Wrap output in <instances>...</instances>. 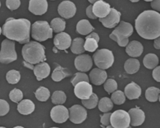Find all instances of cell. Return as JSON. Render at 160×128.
<instances>
[{"instance_id": "obj_1", "label": "cell", "mask_w": 160, "mask_h": 128, "mask_svg": "<svg viewBox=\"0 0 160 128\" xmlns=\"http://www.w3.org/2000/svg\"><path fill=\"white\" fill-rule=\"evenodd\" d=\"M135 29L138 35L146 40L160 37V13L152 10L144 11L135 20Z\"/></svg>"}, {"instance_id": "obj_2", "label": "cell", "mask_w": 160, "mask_h": 128, "mask_svg": "<svg viewBox=\"0 0 160 128\" xmlns=\"http://www.w3.org/2000/svg\"><path fill=\"white\" fill-rule=\"evenodd\" d=\"M31 22L25 18L15 19L12 17L5 21L2 28V33L9 40L16 41L20 44L30 42Z\"/></svg>"}, {"instance_id": "obj_3", "label": "cell", "mask_w": 160, "mask_h": 128, "mask_svg": "<svg viewBox=\"0 0 160 128\" xmlns=\"http://www.w3.org/2000/svg\"><path fill=\"white\" fill-rule=\"evenodd\" d=\"M22 54L26 62L30 64H38L46 60L44 47L38 42L26 43L22 48Z\"/></svg>"}, {"instance_id": "obj_4", "label": "cell", "mask_w": 160, "mask_h": 128, "mask_svg": "<svg viewBox=\"0 0 160 128\" xmlns=\"http://www.w3.org/2000/svg\"><path fill=\"white\" fill-rule=\"evenodd\" d=\"M32 37L38 42H42L53 37V30L47 21H37L32 26Z\"/></svg>"}, {"instance_id": "obj_5", "label": "cell", "mask_w": 160, "mask_h": 128, "mask_svg": "<svg viewBox=\"0 0 160 128\" xmlns=\"http://www.w3.org/2000/svg\"><path fill=\"white\" fill-rule=\"evenodd\" d=\"M17 58L15 42L9 39L3 40L0 51V62L8 64L17 60Z\"/></svg>"}, {"instance_id": "obj_6", "label": "cell", "mask_w": 160, "mask_h": 128, "mask_svg": "<svg viewBox=\"0 0 160 128\" xmlns=\"http://www.w3.org/2000/svg\"><path fill=\"white\" fill-rule=\"evenodd\" d=\"M93 59L96 66L104 70L110 68L114 62L112 51L105 48L97 50L93 55Z\"/></svg>"}, {"instance_id": "obj_7", "label": "cell", "mask_w": 160, "mask_h": 128, "mask_svg": "<svg viewBox=\"0 0 160 128\" xmlns=\"http://www.w3.org/2000/svg\"><path fill=\"white\" fill-rule=\"evenodd\" d=\"M130 117L128 112L124 110H117L111 113L110 124L114 128H126L130 125Z\"/></svg>"}, {"instance_id": "obj_8", "label": "cell", "mask_w": 160, "mask_h": 128, "mask_svg": "<svg viewBox=\"0 0 160 128\" xmlns=\"http://www.w3.org/2000/svg\"><path fill=\"white\" fill-rule=\"evenodd\" d=\"M70 121L75 124H80L84 122L87 118V110L79 105H74L69 109Z\"/></svg>"}, {"instance_id": "obj_9", "label": "cell", "mask_w": 160, "mask_h": 128, "mask_svg": "<svg viewBox=\"0 0 160 128\" xmlns=\"http://www.w3.org/2000/svg\"><path fill=\"white\" fill-rule=\"evenodd\" d=\"M50 116L52 120L56 123H64L69 119V110L64 106L58 105L51 109Z\"/></svg>"}, {"instance_id": "obj_10", "label": "cell", "mask_w": 160, "mask_h": 128, "mask_svg": "<svg viewBox=\"0 0 160 128\" xmlns=\"http://www.w3.org/2000/svg\"><path fill=\"white\" fill-rule=\"evenodd\" d=\"M74 93L76 96L81 100L89 99L92 94V87L89 82L82 81L74 86Z\"/></svg>"}, {"instance_id": "obj_11", "label": "cell", "mask_w": 160, "mask_h": 128, "mask_svg": "<svg viewBox=\"0 0 160 128\" xmlns=\"http://www.w3.org/2000/svg\"><path fill=\"white\" fill-rule=\"evenodd\" d=\"M120 17L121 13L112 8L110 9L109 14L104 18H99V21L105 27L113 28L119 23Z\"/></svg>"}, {"instance_id": "obj_12", "label": "cell", "mask_w": 160, "mask_h": 128, "mask_svg": "<svg viewBox=\"0 0 160 128\" xmlns=\"http://www.w3.org/2000/svg\"><path fill=\"white\" fill-rule=\"evenodd\" d=\"M76 7L73 2L70 1H64L58 7L59 14L65 19H69L74 16L76 13Z\"/></svg>"}, {"instance_id": "obj_13", "label": "cell", "mask_w": 160, "mask_h": 128, "mask_svg": "<svg viewBox=\"0 0 160 128\" xmlns=\"http://www.w3.org/2000/svg\"><path fill=\"white\" fill-rule=\"evenodd\" d=\"M74 65L77 70L82 72L88 71L93 65L92 59L88 54L78 56L74 61Z\"/></svg>"}, {"instance_id": "obj_14", "label": "cell", "mask_w": 160, "mask_h": 128, "mask_svg": "<svg viewBox=\"0 0 160 128\" xmlns=\"http://www.w3.org/2000/svg\"><path fill=\"white\" fill-rule=\"evenodd\" d=\"M29 11L35 15L44 14L48 9L47 0H30Z\"/></svg>"}, {"instance_id": "obj_15", "label": "cell", "mask_w": 160, "mask_h": 128, "mask_svg": "<svg viewBox=\"0 0 160 128\" xmlns=\"http://www.w3.org/2000/svg\"><path fill=\"white\" fill-rule=\"evenodd\" d=\"M72 40L71 36L65 32H61L55 36L54 44L58 49L65 50L70 47Z\"/></svg>"}, {"instance_id": "obj_16", "label": "cell", "mask_w": 160, "mask_h": 128, "mask_svg": "<svg viewBox=\"0 0 160 128\" xmlns=\"http://www.w3.org/2000/svg\"><path fill=\"white\" fill-rule=\"evenodd\" d=\"M110 9V5L103 1L96 2L92 7L93 14L96 17L99 18L106 17L109 14Z\"/></svg>"}, {"instance_id": "obj_17", "label": "cell", "mask_w": 160, "mask_h": 128, "mask_svg": "<svg viewBox=\"0 0 160 128\" xmlns=\"http://www.w3.org/2000/svg\"><path fill=\"white\" fill-rule=\"evenodd\" d=\"M130 117V124L133 126H139L142 125L145 120V114L143 110L140 108L135 107L129 110Z\"/></svg>"}, {"instance_id": "obj_18", "label": "cell", "mask_w": 160, "mask_h": 128, "mask_svg": "<svg viewBox=\"0 0 160 128\" xmlns=\"http://www.w3.org/2000/svg\"><path fill=\"white\" fill-rule=\"evenodd\" d=\"M108 75L105 70L94 68L89 74L90 80L93 85L100 86L103 84L107 78Z\"/></svg>"}, {"instance_id": "obj_19", "label": "cell", "mask_w": 160, "mask_h": 128, "mask_svg": "<svg viewBox=\"0 0 160 128\" xmlns=\"http://www.w3.org/2000/svg\"><path fill=\"white\" fill-rule=\"evenodd\" d=\"M112 32L122 38H129L133 32V28L130 23L124 21H121Z\"/></svg>"}, {"instance_id": "obj_20", "label": "cell", "mask_w": 160, "mask_h": 128, "mask_svg": "<svg viewBox=\"0 0 160 128\" xmlns=\"http://www.w3.org/2000/svg\"><path fill=\"white\" fill-rule=\"evenodd\" d=\"M50 66L45 62H40L33 68V72L38 81L47 78L50 74Z\"/></svg>"}, {"instance_id": "obj_21", "label": "cell", "mask_w": 160, "mask_h": 128, "mask_svg": "<svg viewBox=\"0 0 160 128\" xmlns=\"http://www.w3.org/2000/svg\"><path fill=\"white\" fill-rule=\"evenodd\" d=\"M142 90L136 83L131 82L125 86L124 94L130 100L138 99L141 95Z\"/></svg>"}, {"instance_id": "obj_22", "label": "cell", "mask_w": 160, "mask_h": 128, "mask_svg": "<svg viewBox=\"0 0 160 128\" xmlns=\"http://www.w3.org/2000/svg\"><path fill=\"white\" fill-rule=\"evenodd\" d=\"M127 54L132 57H140L143 52V46L140 42L133 41L126 46L125 49Z\"/></svg>"}, {"instance_id": "obj_23", "label": "cell", "mask_w": 160, "mask_h": 128, "mask_svg": "<svg viewBox=\"0 0 160 128\" xmlns=\"http://www.w3.org/2000/svg\"><path fill=\"white\" fill-rule=\"evenodd\" d=\"M35 107V105L32 101L25 99L18 103L17 109L21 115H28L34 111Z\"/></svg>"}, {"instance_id": "obj_24", "label": "cell", "mask_w": 160, "mask_h": 128, "mask_svg": "<svg viewBox=\"0 0 160 128\" xmlns=\"http://www.w3.org/2000/svg\"><path fill=\"white\" fill-rule=\"evenodd\" d=\"M94 30V28L92 26L89 21L87 19L80 20L77 25V32L81 35H88Z\"/></svg>"}, {"instance_id": "obj_25", "label": "cell", "mask_w": 160, "mask_h": 128, "mask_svg": "<svg viewBox=\"0 0 160 128\" xmlns=\"http://www.w3.org/2000/svg\"><path fill=\"white\" fill-rule=\"evenodd\" d=\"M125 71L129 74H133L138 71L140 68V62L137 59L130 58L125 62L124 65Z\"/></svg>"}, {"instance_id": "obj_26", "label": "cell", "mask_w": 160, "mask_h": 128, "mask_svg": "<svg viewBox=\"0 0 160 128\" xmlns=\"http://www.w3.org/2000/svg\"><path fill=\"white\" fill-rule=\"evenodd\" d=\"M159 63V59L156 55L152 53L147 54L143 59V64L147 69L152 70L157 67Z\"/></svg>"}, {"instance_id": "obj_27", "label": "cell", "mask_w": 160, "mask_h": 128, "mask_svg": "<svg viewBox=\"0 0 160 128\" xmlns=\"http://www.w3.org/2000/svg\"><path fill=\"white\" fill-rule=\"evenodd\" d=\"M85 41L81 38H76L73 40L71 44V49L72 52L76 55H80L84 53Z\"/></svg>"}, {"instance_id": "obj_28", "label": "cell", "mask_w": 160, "mask_h": 128, "mask_svg": "<svg viewBox=\"0 0 160 128\" xmlns=\"http://www.w3.org/2000/svg\"><path fill=\"white\" fill-rule=\"evenodd\" d=\"M70 75V73L67 69L59 66L53 71L51 77L55 82H60Z\"/></svg>"}, {"instance_id": "obj_29", "label": "cell", "mask_w": 160, "mask_h": 128, "mask_svg": "<svg viewBox=\"0 0 160 128\" xmlns=\"http://www.w3.org/2000/svg\"><path fill=\"white\" fill-rule=\"evenodd\" d=\"M50 26L53 31L56 33H59L65 30L66 22L62 18L56 17L51 21Z\"/></svg>"}, {"instance_id": "obj_30", "label": "cell", "mask_w": 160, "mask_h": 128, "mask_svg": "<svg viewBox=\"0 0 160 128\" xmlns=\"http://www.w3.org/2000/svg\"><path fill=\"white\" fill-rule=\"evenodd\" d=\"M160 90L155 87H150L148 88L145 92V97L149 101L154 102L157 101L159 99Z\"/></svg>"}, {"instance_id": "obj_31", "label": "cell", "mask_w": 160, "mask_h": 128, "mask_svg": "<svg viewBox=\"0 0 160 128\" xmlns=\"http://www.w3.org/2000/svg\"><path fill=\"white\" fill-rule=\"evenodd\" d=\"M113 107V103L111 99L108 97L102 98L98 102V108L101 112L107 113L111 111Z\"/></svg>"}, {"instance_id": "obj_32", "label": "cell", "mask_w": 160, "mask_h": 128, "mask_svg": "<svg viewBox=\"0 0 160 128\" xmlns=\"http://www.w3.org/2000/svg\"><path fill=\"white\" fill-rule=\"evenodd\" d=\"M35 96L37 100L41 101H46L50 96V92L47 88L41 86L35 92Z\"/></svg>"}, {"instance_id": "obj_33", "label": "cell", "mask_w": 160, "mask_h": 128, "mask_svg": "<svg viewBox=\"0 0 160 128\" xmlns=\"http://www.w3.org/2000/svg\"><path fill=\"white\" fill-rule=\"evenodd\" d=\"M67 97L66 94L62 91H54L51 97L52 103L56 105H62L66 101Z\"/></svg>"}, {"instance_id": "obj_34", "label": "cell", "mask_w": 160, "mask_h": 128, "mask_svg": "<svg viewBox=\"0 0 160 128\" xmlns=\"http://www.w3.org/2000/svg\"><path fill=\"white\" fill-rule=\"evenodd\" d=\"M99 99L95 93H92L89 99L82 100L83 105L88 109H91L95 108L98 104Z\"/></svg>"}, {"instance_id": "obj_35", "label": "cell", "mask_w": 160, "mask_h": 128, "mask_svg": "<svg viewBox=\"0 0 160 128\" xmlns=\"http://www.w3.org/2000/svg\"><path fill=\"white\" fill-rule=\"evenodd\" d=\"M111 100L115 104L120 105L125 102L126 97L124 92L122 91L116 90L112 93Z\"/></svg>"}, {"instance_id": "obj_36", "label": "cell", "mask_w": 160, "mask_h": 128, "mask_svg": "<svg viewBox=\"0 0 160 128\" xmlns=\"http://www.w3.org/2000/svg\"><path fill=\"white\" fill-rule=\"evenodd\" d=\"M21 78L20 72L16 70H11L7 72L6 74V79L9 84H17Z\"/></svg>"}, {"instance_id": "obj_37", "label": "cell", "mask_w": 160, "mask_h": 128, "mask_svg": "<svg viewBox=\"0 0 160 128\" xmlns=\"http://www.w3.org/2000/svg\"><path fill=\"white\" fill-rule=\"evenodd\" d=\"M84 43V49L85 51L93 52L98 48V42L93 38H86Z\"/></svg>"}, {"instance_id": "obj_38", "label": "cell", "mask_w": 160, "mask_h": 128, "mask_svg": "<svg viewBox=\"0 0 160 128\" xmlns=\"http://www.w3.org/2000/svg\"><path fill=\"white\" fill-rule=\"evenodd\" d=\"M104 88L109 94L113 93L118 89V83L114 79L111 78L108 79L104 82Z\"/></svg>"}, {"instance_id": "obj_39", "label": "cell", "mask_w": 160, "mask_h": 128, "mask_svg": "<svg viewBox=\"0 0 160 128\" xmlns=\"http://www.w3.org/2000/svg\"><path fill=\"white\" fill-rule=\"evenodd\" d=\"M82 81H86L87 82H89V79L88 75L85 73L77 72L74 75L73 77L71 80V83L73 86H75L79 82Z\"/></svg>"}, {"instance_id": "obj_40", "label": "cell", "mask_w": 160, "mask_h": 128, "mask_svg": "<svg viewBox=\"0 0 160 128\" xmlns=\"http://www.w3.org/2000/svg\"><path fill=\"white\" fill-rule=\"evenodd\" d=\"M9 97L12 101L18 103L23 99V93L20 90L15 88L11 91Z\"/></svg>"}, {"instance_id": "obj_41", "label": "cell", "mask_w": 160, "mask_h": 128, "mask_svg": "<svg viewBox=\"0 0 160 128\" xmlns=\"http://www.w3.org/2000/svg\"><path fill=\"white\" fill-rule=\"evenodd\" d=\"M109 37L113 41L117 42L118 45L122 47H126L129 43V39L128 38L125 39V38H121L113 32L109 35Z\"/></svg>"}, {"instance_id": "obj_42", "label": "cell", "mask_w": 160, "mask_h": 128, "mask_svg": "<svg viewBox=\"0 0 160 128\" xmlns=\"http://www.w3.org/2000/svg\"><path fill=\"white\" fill-rule=\"evenodd\" d=\"M10 111V105L6 101L0 99V116L7 115Z\"/></svg>"}, {"instance_id": "obj_43", "label": "cell", "mask_w": 160, "mask_h": 128, "mask_svg": "<svg viewBox=\"0 0 160 128\" xmlns=\"http://www.w3.org/2000/svg\"><path fill=\"white\" fill-rule=\"evenodd\" d=\"M6 4L9 10L14 11L20 7L21 2L20 0H6Z\"/></svg>"}, {"instance_id": "obj_44", "label": "cell", "mask_w": 160, "mask_h": 128, "mask_svg": "<svg viewBox=\"0 0 160 128\" xmlns=\"http://www.w3.org/2000/svg\"><path fill=\"white\" fill-rule=\"evenodd\" d=\"M111 113H105L101 116V122L104 126H107L110 125V118Z\"/></svg>"}, {"instance_id": "obj_45", "label": "cell", "mask_w": 160, "mask_h": 128, "mask_svg": "<svg viewBox=\"0 0 160 128\" xmlns=\"http://www.w3.org/2000/svg\"><path fill=\"white\" fill-rule=\"evenodd\" d=\"M160 67L158 66L154 68L152 73L153 79L158 82H160Z\"/></svg>"}, {"instance_id": "obj_46", "label": "cell", "mask_w": 160, "mask_h": 128, "mask_svg": "<svg viewBox=\"0 0 160 128\" xmlns=\"http://www.w3.org/2000/svg\"><path fill=\"white\" fill-rule=\"evenodd\" d=\"M92 5H89L87 7L86 9V14H87V16L90 18V19H95L97 18L92 12Z\"/></svg>"}, {"instance_id": "obj_47", "label": "cell", "mask_w": 160, "mask_h": 128, "mask_svg": "<svg viewBox=\"0 0 160 128\" xmlns=\"http://www.w3.org/2000/svg\"><path fill=\"white\" fill-rule=\"evenodd\" d=\"M152 8L159 12L160 11V0H152L151 3Z\"/></svg>"}, {"instance_id": "obj_48", "label": "cell", "mask_w": 160, "mask_h": 128, "mask_svg": "<svg viewBox=\"0 0 160 128\" xmlns=\"http://www.w3.org/2000/svg\"><path fill=\"white\" fill-rule=\"evenodd\" d=\"M86 38H93V39H95L98 42H99V41H100V37H99V35L97 33L94 32L89 34L88 36L86 37Z\"/></svg>"}, {"instance_id": "obj_49", "label": "cell", "mask_w": 160, "mask_h": 128, "mask_svg": "<svg viewBox=\"0 0 160 128\" xmlns=\"http://www.w3.org/2000/svg\"><path fill=\"white\" fill-rule=\"evenodd\" d=\"M154 44H153V46H154V48L156 49H160V37H158V38H156L154 39Z\"/></svg>"}, {"instance_id": "obj_50", "label": "cell", "mask_w": 160, "mask_h": 128, "mask_svg": "<svg viewBox=\"0 0 160 128\" xmlns=\"http://www.w3.org/2000/svg\"><path fill=\"white\" fill-rule=\"evenodd\" d=\"M88 1L92 4H94L96 2L99 1H103V0H88Z\"/></svg>"}, {"instance_id": "obj_51", "label": "cell", "mask_w": 160, "mask_h": 128, "mask_svg": "<svg viewBox=\"0 0 160 128\" xmlns=\"http://www.w3.org/2000/svg\"><path fill=\"white\" fill-rule=\"evenodd\" d=\"M130 1L132 2H138L139 0H130Z\"/></svg>"}, {"instance_id": "obj_52", "label": "cell", "mask_w": 160, "mask_h": 128, "mask_svg": "<svg viewBox=\"0 0 160 128\" xmlns=\"http://www.w3.org/2000/svg\"><path fill=\"white\" fill-rule=\"evenodd\" d=\"M13 128H24V127H22V126H16V127H14Z\"/></svg>"}, {"instance_id": "obj_53", "label": "cell", "mask_w": 160, "mask_h": 128, "mask_svg": "<svg viewBox=\"0 0 160 128\" xmlns=\"http://www.w3.org/2000/svg\"><path fill=\"white\" fill-rule=\"evenodd\" d=\"M106 128H114V127H112L111 125H108V126H107Z\"/></svg>"}, {"instance_id": "obj_54", "label": "cell", "mask_w": 160, "mask_h": 128, "mask_svg": "<svg viewBox=\"0 0 160 128\" xmlns=\"http://www.w3.org/2000/svg\"><path fill=\"white\" fill-rule=\"evenodd\" d=\"M2 32V29L0 27V35L1 34Z\"/></svg>"}, {"instance_id": "obj_55", "label": "cell", "mask_w": 160, "mask_h": 128, "mask_svg": "<svg viewBox=\"0 0 160 128\" xmlns=\"http://www.w3.org/2000/svg\"><path fill=\"white\" fill-rule=\"evenodd\" d=\"M144 1L146 2H152V0H144Z\"/></svg>"}, {"instance_id": "obj_56", "label": "cell", "mask_w": 160, "mask_h": 128, "mask_svg": "<svg viewBox=\"0 0 160 128\" xmlns=\"http://www.w3.org/2000/svg\"><path fill=\"white\" fill-rule=\"evenodd\" d=\"M132 128V127H131V126H129V127H127V128Z\"/></svg>"}, {"instance_id": "obj_57", "label": "cell", "mask_w": 160, "mask_h": 128, "mask_svg": "<svg viewBox=\"0 0 160 128\" xmlns=\"http://www.w3.org/2000/svg\"><path fill=\"white\" fill-rule=\"evenodd\" d=\"M0 128H6L4 127H0Z\"/></svg>"}, {"instance_id": "obj_58", "label": "cell", "mask_w": 160, "mask_h": 128, "mask_svg": "<svg viewBox=\"0 0 160 128\" xmlns=\"http://www.w3.org/2000/svg\"><path fill=\"white\" fill-rule=\"evenodd\" d=\"M58 128V127H52V128Z\"/></svg>"}, {"instance_id": "obj_59", "label": "cell", "mask_w": 160, "mask_h": 128, "mask_svg": "<svg viewBox=\"0 0 160 128\" xmlns=\"http://www.w3.org/2000/svg\"><path fill=\"white\" fill-rule=\"evenodd\" d=\"M1 2H0V8H1Z\"/></svg>"}, {"instance_id": "obj_60", "label": "cell", "mask_w": 160, "mask_h": 128, "mask_svg": "<svg viewBox=\"0 0 160 128\" xmlns=\"http://www.w3.org/2000/svg\"><path fill=\"white\" fill-rule=\"evenodd\" d=\"M52 1H54V0H52Z\"/></svg>"}]
</instances>
